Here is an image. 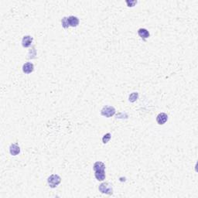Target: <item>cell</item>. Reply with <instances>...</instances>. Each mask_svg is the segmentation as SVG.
I'll return each instance as SVG.
<instances>
[{
  "mask_svg": "<svg viewBox=\"0 0 198 198\" xmlns=\"http://www.w3.org/2000/svg\"><path fill=\"white\" fill-rule=\"evenodd\" d=\"M60 182H61V178L57 174L51 175L47 179V183L51 188H55L60 184Z\"/></svg>",
  "mask_w": 198,
  "mask_h": 198,
  "instance_id": "obj_1",
  "label": "cell"
},
{
  "mask_svg": "<svg viewBox=\"0 0 198 198\" xmlns=\"http://www.w3.org/2000/svg\"><path fill=\"white\" fill-rule=\"evenodd\" d=\"M111 135L110 134V133H107V134H105L103 136V138H102V142H103V143L104 144H106L108 143L109 142V140L111 139Z\"/></svg>",
  "mask_w": 198,
  "mask_h": 198,
  "instance_id": "obj_13",
  "label": "cell"
},
{
  "mask_svg": "<svg viewBox=\"0 0 198 198\" xmlns=\"http://www.w3.org/2000/svg\"><path fill=\"white\" fill-rule=\"evenodd\" d=\"M138 98H139V93L138 92H133L129 95V100L131 102H136Z\"/></svg>",
  "mask_w": 198,
  "mask_h": 198,
  "instance_id": "obj_12",
  "label": "cell"
},
{
  "mask_svg": "<svg viewBox=\"0 0 198 198\" xmlns=\"http://www.w3.org/2000/svg\"><path fill=\"white\" fill-rule=\"evenodd\" d=\"M34 71V65L31 62H27L26 64H23V71L25 74H31Z\"/></svg>",
  "mask_w": 198,
  "mask_h": 198,
  "instance_id": "obj_5",
  "label": "cell"
},
{
  "mask_svg": "<svg viewBox=\"0 0 198 198\" xmlns=\"http://www.w3.org/2000/svg\"><path fill=\"white\" fill-rule=\"evenodd\" d=\"M98 189L99 191L102 193H105V194H108V195H112L113 194L112 186L109 183H102V184H100Z\"/></svg>",
  "mask_w": 198,
  "mask_h": 198,
  "instance_id": "obj_2",
  "label": "cell"
},
{
  "mask_svg": "<svg viewBox=\"0 0 198 198\" xmlns=\"http://www.w3.org/2000/svg\"><path fill=\"white\" fill-rule=\"evenodd\" d=\"M115 114H116V109L113 106H110V105H105L103 107V109L101 111V115L106 118L112 117Z\"/></svg>",
  "mask_w": 198,
  "mask_h": 198,
  "instance_id": "obj_3",
  "label": "cell"
},
{
  "mask_svg": "<svg viewBox=\"0 0 198 198\" xmlns=\"http://www.w3.org/2000/svg\"><path fill=\"white\" fill-rule=\"evenodd\" d=\"M126 3L128 4L129 7H133L135 4L137 3V1H126Z\"/></svg>",
  "mask_w": 198,
  "mask_h": 198,
  "instance_id": "obj_15",
  "label": "cell"
},
{
  "mask_svg": "<svg viewBox=\"0 0 198 198\" xmlns=\"http://www.w3.org/2000/svg\"><path fill=\"white\" fill-rule=\"evenodd\" d=\"M94 177L98 181H103L105 179V172L104 170H97L94 171Z\"/></svg>",
  "mask_w": 198,
  "mask_h": 198,
  "instance_id": "obj_9",
  "label": "cell"
},
{
  "mask_svg": "<svg viewBox=\"0 0 198 198\" xmlns=\"http://www.w3.org/2000/svg\"><path fill=\"white\" fill-rule=\"evenodd\" d=\"M33 41V38L31 36H24L23 40H22V45L23 47L27 48V47H30Z\"/></svg>",
  "mask_w": 198,
  "mask_h": 198,
  "instance_id": "obj_6",
  "label": "cell"
},
{
  "mask_svg": "<svg viewBox=\"0 0 198 198\" xmlns=\"http://www.w3.org/2000/svg\"><path fill=\"white\" fill-rule=\"evenodd\" d=\"M93 170H94V171H97V170H105V164L104 163H102V162L98 161L93 166Z\"/></svg>",
  "mask_w": 198,
  "mask_h": 198,
  "instance_id": "obj_11",
  "label": "cell"
},
{
  "mask_svg": "<svg viewBox=\"0 0 198 198\" xmlns=\"http://www.w3.org/2000/svg\"><path fill=\"white\" fill-rule=\"evenodd\" d=\"M61 24L62 26L64 27V29H67L69 27V23H68V20H67V17H64L61 20Z\"/></svg>",
  "mask_w": 198,
  "mask_h": 198,
  "instance_id": "obj_14",
  "label": "cell"
},
{
  "mask_svg": "<svg viewBox=\"0 0 198 198\" xmlns=\"http://www.w3.org/2000/svg\"><path fill=\"white\" fill-rule=\"evenodd\" d=\"M168 120V116L164 112H162V113H160L156 117V122L158 123L159 125H164Z\"/></svg>",
  "mask_w": 198,
  "mask_h": 198,
  "instance_id": "obj_4",
  "label": "cell"
},
{
  "mask_svg": "<svg viewBox=\"0 0 198 198\" xmlns=\"http://www.w3.org/2000/svg\"><path fill=\"white\" fill-rule=\"evenodd\" d=\"M67 20H68L69 26L71 27H76L79 25V19L78 17L74 16H71L67 17Z\"/></svg>",
  "mask_w": 198,
  "mask_h": 198,
  "instance_id": "obj_7",
  "label": "cell"
},
{
  "mask_svg": "<svg viewBox=\"0 0 198 198\" xmlns=\"http://www.w3.org/2000/svg\"><path fill=\"white\" fill-rule=\"evenodd\" d=\"M138 34H139V36H140L142 39H143L144 40L150 36V33H149V32H148L146 29L144 28L139 29V30H138Z\"/></svg>",
  "mask_w": 198,
  "mask_h": 198,
  "instance_id": "obj_10",
  "label": "cell"
},
{
  "mask_svg": "<svg viewBox=\"0 0 198 198\" xmlns=\"http://www.w3.org/2000/svg\"><path fill=\"white\" fill-rule=\"evenodd\" d=\"M10 152L12 156H17L20 153V148L17 144H11L10 147Z\"/></svg>",
  "mask_w": 198,
  "mask_h": 198,
  "instance_id": "obj_8",
  "label": "cell"
}]
</instances>
